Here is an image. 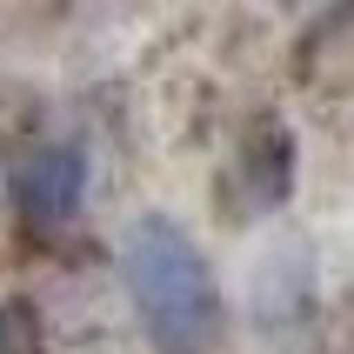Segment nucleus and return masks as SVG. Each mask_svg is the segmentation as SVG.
Returning a JSON list of instances; mask_svg holds the SVG:
<instances>
[{
	"mask_svg": "<svg viewBox=\"0 0 354 354\" xmlns=\"http://www.w3.org/2000/svg\"><path fill=\"white\" fill-rule=\"evenodd\" d=\"M281 7H301V0H281Z\"/></svg>",
	"mask_w": 354,
	"mask_h": 354,
	"instance_id": "20e7f679",
	"label": "nucleus"
},
{
	"mask_svg": "<svg viewBox=\"0 0 354 354\" xmlns=\"http://www.w3.org/2000/svg\"><path fill=\"white\" fill-rule=\"evenodd\" d=\"M0 354H14V321L0 315Z\"/></svg>",
	"mask_w": 354,
	"mask_h": 354,
	"instance_id": "7ed1b4c3",
	"label": "nucleus"
},
{
	"mask_svg": "<svg viewBox=\"0 0 354 354\" xmlns=\"http://www.w3.org/2000/svg\"><path fill=\"white\" fill-rule=\"evenodd\" d=\"M120 281L140 328L160 354H207L221 341V281L187 227L167 214H140L120 241Z\"/></svg>",
	"mask_w": 354,
	"mask_h": 354,
	"instance_id": "f257e3e1",
	"label": "nucleus"
},
{
	"mask_svg": "<svg viewBox=\"0 0 354 354\" xmlns=\"http://www.w3.org/2000/svg\"><path fill=\"white\" fill-rule=\"evenodd\" d=\"M14 201H20V214L34 221V227L74 221L80 201H87V154L67 147V140L34 147V154L20 160V174H14Z\"/></svg>",
	"mask_w": 354,
	"mask_h": 354,
	"instance_id": "f03ea898",
	"label": "nucleus"
}]
</instances>
